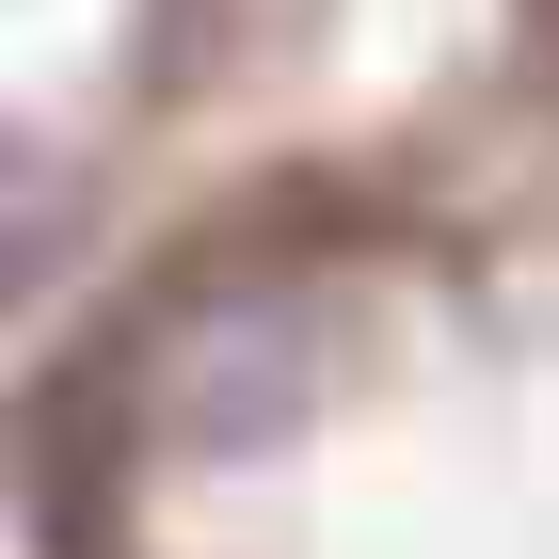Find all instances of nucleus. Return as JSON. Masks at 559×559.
Wrapping results in <instances>:
<instances>
[{
    "mask_svg": "<svg viewBox=\"0 0 559 559\" xmlns=\"http://www.w3.org/2000/svg\"><path fill=\"white\" fill-rule=\"evenodd\" d=\"M176 416H192V448L288 431L304 416V320H288V304H209V336L176 352Z\"/></svg>",
    "mask_w": 559,
    "mask_h": 559,
    "instance_id": "nucleus-1",
    "label": "nucleus"
}]
</instances>
